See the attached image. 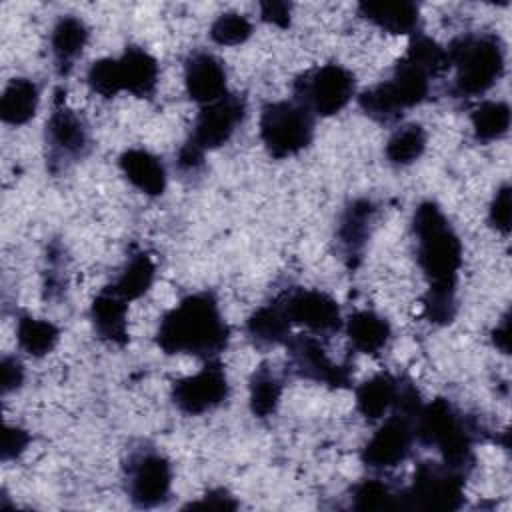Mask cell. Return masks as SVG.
Returning <instances> with one entry per match:
<instances>
[{"label":"cell","instance_id":"obj_1","mask_svg":"<svg viewBox=\"0 0 512 512\" xmlns=\"http://www.w3.org/2000/svg\"><path fill=\"white\" fill-rule=\"evenodd\" d=\"M416 238V262L428 278V292L422 298L428 322L446 326L458 312L456 286L462 268V242L442 208L424 200L412 216Z\"/></svg>","mask_w":512,"mask_h":512},{"label":"cell","instance_id":"obj_2","mask_svg":"<svg viewBox=\"0 0 512 512\" xmlns=\"http://www.w3.org/2000/svg\"><path fill=\"white\" fill-rule=\"evenodd\" d=\"M228 342L230 326L212 292L184 296L160 318L156 330V346L168 356L190 354L200 360H214Z\"/></svg>","mask_w":512,"mask_h":512},{"label":"cell","instance_id":"obj_3","mask_svg":"<svg viewBox=\"0 0 512 512\" xmlns=\"http://www.w3.org/2000/svg\"><path fill=\"white\" fill-rule=\"evenodd\" d=\"M446 54L448 70L454 68L452 94L458 98L482 96L502 78L506 68L504 42L490 32L456 36Z\"/></svg>","mask_w":512,"mask_h":512},{"label":"cell","instance_id":"obj_4","mask_svg":"<svg viewBox=\"0 0 512 512\" xmlns=\"http://www.w3.org/2000/svg\"><path fill=\"white\" fill-rule=\"evenodd\" d=\"M414 436L440 452L442 462L462 474L474 466L476 426L462 416L450 400L434 398L414 416Z\"/></svg>","mask_w":512,"mask_h":512},{"label":"cell","instance_id":"obj_5","mask_svg":"<svg viewBox=\"0 0 512 512\" xmlns=\"http://www.w3.org/2000/svg\"><path fill=\"white\" fill-rule=\"evenodd\" d=\"M430 80L432 76L424 68L402 56L394 64L390 78L360 92L358 106L376 122H396L406 110L428 98Z\"/></svg>","mask_w":512,"mask_h":512},{"label":"cell","instance_id":"obj_6","mask_svg":"<svg viewBox=\"0 0 512 512\" xmlns=\"http://www.w3.org/2000/svg\"><path fill=\"white\" fill-rule=\"evenodd\" d=\"M314 114L298 100L268 102L260 110L258 130L266 152L284 160L310 146L314 138Z\"/></svg>","mask_w":512,"mask_h":512},{"label":"cell","instance_id":"obj_7","mask_svg":"<svg viewBox=\"0 0 512 512\" xmlns=\"http://www.w3.org/2000/svg\"><path fill=\"white\" fill-rule=\"evenodd\" d=\"M54 110L46 120V164L52 174L66 170L70 164L82 160L90 148V128L82 114L66 106L62 88L54 90Z\"/></svg>","mask_w":512,"mask_h":512},{"label":"cell","instance_id":"obj_8","mask_svg":"<svg viewBox=\"0 0 512 512\" xmlns=\"http://www.w3.org/2000/svg\"><path fill=\"white\" fill-rule=\"evenodd\" d=\"M356 94V76L342 64H322L294 80V100L314 116L338 114Z\"/></svg>","mask_w":512,"mask_h":512},{"label":"cell","instance_id":"obj_9","mask_svg":"<svg viewBox=\"0 0 512 512\" xmlns=\"http://www.w3.org/2000/svg\"><path fill=\"white\" fill-rule=\"evenodd\" d=\"M466 474L444 462H420L408 490L402 492L404 508L418 510H458L464 502Z\"/></svg>","mask_w":512,"mask_h":512},{"label":"cell","instance_id":"obj_10","mask_svg":"<svg viewBox=\"0 0 512 512\" xmlns=\"http://www.w3.org/2000/svg\"><path fill=\"white\" fill-rule=\"evenodd\" d=\"M124 482L136 508L162 506L172 490V464L154 448H138L124 464Z\"/></svg>","mask_w":512,"mask_h":512},{"label":"cell","instance_id":"obj_11","mask_svg":"<svg viewBox=\"0 0 512 512\" xmlns=\"http://www.w3.org/2000/svg\"><path fill=\"white\" fill-rule=\"evenodd\" d=\"M230 396V382L226 370L218 358L206 360V364L190 376L172 382L170 398L174 406L188 416L206 414L222 406Z\"/></svg>","mask_w":512,"mask_h":512},{"label":"cell","instance_id":"obj_12","mask_svg":"<svg viewBox=\"0 0 512 512\" xmlns=\"http://www.w3.org/2000/svg\"><path fill=\"white\" fill-rule=\"evenodd\" d=\"M284 346L288 350V366L296 376L316 384H324L332 390L350 388L352 384L350 366L332 362L318 338L308 334H296V336H290Z\"/></svg>","mask_w":512,"mask_h":512},{"label":"cell","instance_id":"obj_13","mask_svg":"<svg viewBox=\"0 0 512 512\" xmlns=\"http://www.w3.org/2000/svg\"><path fill=\"white\" fill-rule=\"evenodd\" d=\"M246 116V100L238 94H224L222 98L204 104L194 120L190 142L200 150H216L226 144Z\"/></svg>","mask_w":512,"mask_h":512},{"label":"cell","instance_id":"obj_14","mask_svg":"<svg viewBox=\"0 0 512 512\" xmlns=\"http://www.w3.org/2000/svg\"><path fill=\"white\" fill-rule=\"evenodd\" d=\"M280 296L290 322L306 328L316 336L334 334L344 324L338 302L322 290L292 288Z\"/></svg>","mask_w":512,"mask_h":512},{"label":"cell","instance_id":"obj_15","mask_svg":"<svg viewBox=\"0 0 512 512\" xmlns=\"http://www.w3.org/2000/svg\"><path fill=\"white\" fill-rule=\"evenodd\" d=\"M414 440V418L392 412V416H388L364 444L360 460L372 470L394 468L410 456Z\"/></svg>","mask_w":512,"mask_h":512},{"label":"cell","instance_id":"obj_16","mask_svg":"<svg viewBox=\"0 0 512 512\" xmlns=\"http://www.w3.org/2000/svg\"><path fill=\"white\" fill-rule=\"evenodd\" d=\"M376 212V204L368 198H356L344 208L338 220L336 240L348 268H356L360 264L364 248L372 234Z\"/></svg>","mask_w":512,"mask_h":512},{"label":"cell","instance_id":"obj_17","mask_svg":"<svg viewBox=\"0 0 512 512\" xmlns=\"http://www.w3.org/2000/svg\"><path fill=\"white\" fill-rule=\"evenodd\" d=\"M228 74L222 60L210 52L196 50L184 62V88L190 100L198 104H210L224 94Z\"/></svg>","mask_w":512,"mask_h":512},{"label":"cell","instance_id":"obj_18","mask_svg":"<svg viewBox=\"0 0 512 512\" xmlns=\"http://www.w3.org/2000/svg\"><path fill=\"white\" fill-rule=\"evenodd\" d=\"M158 62L140 46H126L122 56L114 58V78L120 92H130L138 98H150L158 84Z\"/></svg>","mask_w":512,"mask_h":512},{"label":"cell","instance_id":"obj_19","mask_svg":"<svg viewBox=\"0 0 512 512\" xmlns=\"http://www.w3.org/2000/svg\"><path fill=\"white\" fill-rule=\"evenodd\" d=\"M118 166L124 178L146 196H162L168 184L166 168L158 156L144 148H128L120 154Z\"/></svg>","mask_w":512,"mask_h":512},{"label":"cell","instance_id":"obj_20","mask_svg":"<svg viewBox=\"0 0 512 512\" xmlns=\"http://www.w3.org/2000/svg\"><path fill=\"white\" fill-rule=\"evenodd\" d=\"M90 38V30L82 18L66 14L60 16L50 34V50L54 58V68L60 76H68L84 52Z\"/></svg>","mask_w":512,"mask_h":512},{"label":"cell","instance_id":"obj_21","mask_svg":"<svg viewBox=\"0 0 512 512\" xmlns=\"http://www.w3.org/2000/svg\"><path fill=\"white\" fill-rule=\"evenodd\" d=\"M128 302L116 296L112 290L102 288L90 304V320L100 340L114 346L128 344Z\"/></svg>","mask_w":512,"mask_h":512},{"label":"cell","instance_id":"obj_22","mask_svg":"<svg viewBox=\"0 0 512 512\" xmlns=\"http://www.w3.org/2000/svg\"><path fill=\"white\" fill-rule=\"evenodd\" d=\"M290 318L286 314L282 296L256 308L246 320V334L256 346H278L290 338Z\"/></svg>","mask_w":512,"mask_h":512},{"label":"cell","instance_id":"obj_23","mask_svg":"<svg viewBox=\"0 0 512 512\" xmlns=\"http://www.w3.org/2000/svg\"><path fill=\"white\" fill-rule=\"evenodd\" d=\"M358 14L388 34H414L420 24L414 2H360Z\"/></svg>","mask_w":512,"mask_h":512},{"label":"cell","instance_id":"obj_24","mask_svg":"<svg viewBox=\"0 0 512 512\" xmlns=\"http://www.w3.org/2000/svg\"><path fill=\"white\" fill-rule=\"evenodd\" d=\"M352 348L360 354H378L392 336L390 322L374 310L352 312L344 324Z\"/></svg>","mask_w":512,"mask_h":512},{"label":"cell","instance_id":"obj_25","mask_svg":"<svg viewBox=\"0 0 512 512\" xmlns=\"http://www.w3.org/2000/svg\"><path fill=\"white\" fill-rule=\"evenodd\" d=\"M40 102L38 84L30 78H12L0 96V118L4 124L22 126L36 116Z\"/></svg>","mask_w":512,"mask_h":512},{"label":"cell","instance_id":"obj_26","mask_svg":"<svg viewBox=\"0 0 512 512\" xmlns=\"http://www.w3.org/2000/svg\"><path fill=\"white\" fill-rule=\"evenodd\" d=\"M398 382L390 372H378L372 378L364 380L356 388V410L366 420H380L388 410L394 408L398 396Z\"/></svg>","mask_w":512,"mask_h":512},{"label":"cell","instance_id":"obj_27","mask_svg":"<svg viewBox=\"0 0 512 512\" xmlns=\"http://www.w3.org/2000/svg\"><path fill=\"white\" fill-rule=\"evenodd\" d=\"M154 278H156V264L152 256L148 252H134L126 260L118 276L112 280V284H108L106 288L112 290L122 300L132 302L150 290Z\"/></svg>","mask_w":512,"mask_h":512},{"label":"cell","instance_id":"obj_28","mask_svg":"<svg viewBox=\"0 0 512 512\" xmlns=\"http://www.w3.org/2000/svg\"><path fill=\"white\" fill-rule=\"evenodd\" d=\"M60 340V330L54 322L34 318V316H20L16 324V342L22 352L32 358H42L50 354Z\"/></svg>","mask_w":512,"mask_h":512},{"label":"cell","instance_id":"obj_29","mask_svg":"<svg viewBox=\"0 0 512 512\" xmlns=\"http://www.w3.org/2000/svg\"><path fill=\"white\" fill-rule=\"evenodd\" d=\"M248 392L250 412L256 418H270L282 398V380L268 364H262L250 376Z\"/></svg>","mask_w":512,"mask_h":512},{"label":"cell","instance_id":"obj_30","mask_svg":"<svg viewBox=\"0 0 512 512\" xmlns=\"http://www.w3.org/2000/svg\"><path fill=\"white\" fill-rule=\"evenodd\" d=\"M428 134L422 124H404L392 132L384 146V156L392 166H410L426 150Z\"/></svg>","mask_w":512,"mask_h":512},{"label":"cell","instance_id":"obj_31","mask_svg":"<svg viewBox=\"0 0 512 512\" xmlns=\"http://www.w3.org/2000/svg\"><path fill=\"white\" fill-rule=\"evenodd\" d=\"M470 124L478 142L500 140L510 128V106L502 100H484L470 112Z\"/></svg>","mask_w":512,"mask_h":512},{"label":"cell","instance_id":"obj_32","mask_svg":"<svg viewBox=\"0 0 512 512\" xmlns=\"http://www.w3.org/2000/svg\"><path fill=\"white\" fill-rule=\"evenodd\" d=\"M354 508L356 510H392V508H404V496L402 492H392V488L378 480V478H366L360 484L354 486Z\"/></svg>","mask_w":512,"mask_h":512},{"label":"cell","instance_id":"obj_33","mask_svg":"<svg viewBox=\"0 0 512 512\" xmlns=\"http://www.w3.org/2000/svg\"><path fill=\"white\" fill-rule=\"evenodd\" d=\"M404 56L408 60H412L414 64H418L420 68H424L432 78L438 76L440 72L448 70L446 48L422 32L412 34Z\"/></svg>","mask_w":512,"mask_h":512},{"label":"cell","instance_id":"obj_34","mask_svg":"<svg viewBox=\"0 0 512 512\" xmlns=\"http://www.w3.org/2000/svg\"><path fill=\"white\" fill-rule=\"evenodd\" d=\"M254 32L248 16L240 12H224L210 26V38L218 46H240Z\"/></svg>","mask_w":512,"mask_h":512},{"label":"cell","instance_id":"obj_35","mask_svg":"<svg viewBox=\"0 0 512 512\" xmlns=\"http://www.w3.org/2000/svg\"><path fill=\"white\" fill-rule=\"evenodd\" d=\"M510 198H512V188H510L508 182H504L496 190V194H494V198L490 202V208H488V222H490V226L496 232L504 234V236L510 234V226H512L510 224V216H512V202H510Z\"/></svg>","mask_w":512,"mask_h":512},{"label":"cell","instance_id":"obj_36","mask_svg":"<svg viewBox=\"0 0 512 512\" xmlns=\"http://www.w3.org/2000/svg\"><path fill=\"white\" fill-rule=\"evenodd\" d=\"M30 444V434L20 428V426H12L6 424L4 426V440H2V460H14L18 458Z\"/></svg>","mask_w":512,"mask_h":512},{"label":"cell","instance_id":"obj_37","mask_svg":"<svg viewBox=\"0 0 512 512\" xmlns=\"http://www.w3.org/2000/svg\"><path fill=\"white\" fill-rule=\"evenodd\" d=\"M260 18L266 24L278 26V28H288L290 20H292V4L290 2H278V0H270V2H260Z\"/></svg>","mask_w":512,"mask_h":512},{"label":"cell","instance_id":"obj_38","mask_svg":"<svg viewBox=\"0 0 512 512\" xmlns=\"http://www.w3.org/2000/svg\"><path fill=\"white\" fill-rule=\"evenodd\" d=\"M24 382V366L14 356L2 358V394H10L12 390H18Z\"/></svg>","mask_w":512,"mask_h":512},{"label":"cell","instance_id":"obj_39","mask_svg":"<svg viewBox=\"0 0 512 512\" xmlns=\"http://www.w3.org/2000/svg\"><path fill=\"white\" fill-rule=\"evenodd\" d=\"M204 150H200L196 144H192L190 140H186L182 144V148L178 150L176 156V164L182 172H196L202 164H204Z\"/></svg>","mask_w":512,"mask_h":512},{"label":"cell","instance_id":"obj_40","mask_svg":"<svg viewBox=\"0 0 512 512\" xmlns=\"http://www.w3.org/2000/svg\"><path fill=\"white\" fill-rule=\"evenodd\" d=\"M238 506V502L228 494V490L224 488H216L204 494L202 500L198 502H190L186 508H224V510H234Z\"/></svg>","mask_w":512,"mask_h":512},{"label":"cell","instance_id":"obj_41","mask_svg":"<svg viewBox=\"0 0 512 512\" xmlns=\"http://www.w3.org/2000/svg\"><path fill=\"white\" fill-rule=\"evenodd\" d=\"M492 342L494 346L502 352L508 354L510 352V316L508 312L502 316V320L494 326L492 330Z\"/></svg>","mask_w":512,"mask_h":512}]
</instances>
